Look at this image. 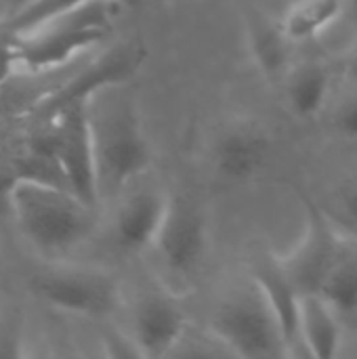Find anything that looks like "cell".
<instances>
[{"label":"cell","instance_id":"obj_4","mask_svg":"<svg viewBox=\"0 0 357 359\" xmlns=\"http://www.w3.org/2000/svg\"><path fill=\"white\" fill-rule=\"evenodd\" d=\"M23 282L34 301L72 318L105 320L122 305L120 284L109 271L69 259H38L23 273Z\"/></svg>","mask_w":357,"mask_h":359},{"label":"cell","instance_id":"obj_5","mask_svg":"<svg viewBox=\"0 0 357 359\" xmlns=\"http://www.w3.org/2000/svg\"><path fill=\"white\" fill-rule=\"evenodd\" d=\"M210 334L236 358L290 355L280 322L259 284L248 278L225 290L210 316Z\"/></svg>","mask_w":357,"mask_h":359},{"label":"cell","instance_id":"obj_17","mask_svg":"<svg viewBox=\"0 0 357 359\" xmlns=\"http://www.w3.org/2000/svg\"><path fill=\"white\" fill-rule=\"evenodd\" d=\"M318 294H322L341 316L357 311V246L353 238L345 240L341 255Z\"/></svg>","mask_w":357,"mask_h":359},{"label":"cell","instance_id":"obj_7","mask_svg":"<svg viewBox=\"0 0 357 359\" xmlns=\"http://www.w3.org/2000/svg\"><path fill=\"white\" fill-rule=\"evenodd\" d=\"M299 198L305 210L303 233L297 244L286 255H278V259L301 294H318L341 255L345 238L326 208H320V204L303 191H299Z\"/></svg>","mask_w":357,"mask_h":359},{"label":"cell","instance_id":"obj_21","mask_svg":"<svg viewBox=\"0 0 357 359\" xmlns=\"http://www.w3.org/2000/svg\"><path fill=\"white\" fill-rule=\"evenodd\" d=\"M332 122L341 137L357 141V84H353V90L339 101Z\"/></svg>","mask_w":357,"mask_h":359},{"label":"cell","instance_id":"obj_27","mask_svg":"<svg viewBox=\"0 0 357 359\" xmlns=\"http://www.w3.org/2000/svg\"><path fill=\"white\" fill-rule=\"evenodd\" d=\"M349 6H351V8H356V11H357V0H349Z\"/></svg>","mask_w":357,"mask_h":359},{"label":"cell","instance_id":"obj_11","mask_svg":"<svg viewBox=\"0 0 357 359\" xmlns=\"http://www.w3.org/2000/svg\"><path fill=\"white\" fill-rule=\"evenodd\" d=\"M116 200L118 206L109 223L114 246L126 255L151 248L166 217L168 196L151 187H139L130 194L122 191Z\"/></svg>","mask_w":357,"mask_h":359},{"label":"cell","instance_id":"obj_2","mask_svg":"<svg viewBox=\"0 0 357 359\" xmlns=\"http://www.w3.org/2000/svg\"><path fill=\"white\" fill-rule=\"evenodd\" d=\"M126 84L103 86L86 103L101 202L126 191L151 162L141 111Z\"/></svg>","mask_w":357,"mask_h":359},{"label":"cell","instance_id":"obj_8","mask_svg":"<svg viewBox=\"0 0 357 359\" xmlns=\"http://www.w3.org/2000/svg\"><path fill=\"white\" fill-rule=\"evenodd\" d=\"M164 269L177 278L194 276L208 250V225L202 208L185 196H168V208L151 246Z\"/></svg>","mask_w":357,"mask_h":359},{"label":"cell","instance_id":"obj_13","mask_svg":"<svg viewBox=\"0 0 357 359\" xmlns=\"http://www.w3.org/2000/svg\"><path fill=\"white\" fill-rule=\"evenodd\" d=\"M246 46L257 69L269 80L278 82L290 69L292 40L286 36L280 21L261 11H248L244 19Z\"/></svg>","mask_w":357,"mask_h":359},{"label":"cell","instance_id":"obj_3","mask_svg":"<svg viewBox=\"0 0 357 359\" xmlns=\"http://www.w3.org/2000/svg\"><path fill=\"white\" fill-rule=\"evenodd\" d=\"M124 8L122 2L97 0L17 29V65L53 67L101 48Z\"/></svg>","mask_w":357,"mask_h":359},{"label":"cell","instance_id":"obj_12","mask_svg":"<svg viewBox=\"0 0 357 359\" xmlns=\"http://www.w3.org/2000/svg\"><path fill=\"white\" fill-rule=\"evenodd\" d=\"M250 278L259 284L265 299L269 301L284 339L288 343L290 355L295 347H301V332H299V318H301V299L303 294L292 284L288 273L284 271L278 255H263L252 263Z\"/></svg>","mask_w":357,"mask_h":359},{"label":"cell","instance_id":"obj_10","mask_svg":"<svg viewBox=\"0 0 357 359\" xmlns=\"http://www.w3.org/2000/svg\"><path fill=\"white\" fill-rule=\"evenodd\" d=\"M130 337L141 358H166L187 337V316L173 294L145 292L137 299L130 316Z\"/></svg>","mask_w":357,"mask_h":359},{"label":"cell","instance_id":"obj_18","mask_svg":"<svg viewBox=\"0 0 357 359\" xmlns=\"http://www.w3.org/2000/svg\"><path fill=\"white\" fill-rule=\"evenodd\" d=\"M27 318L15 301H0V358L34 355Z\"/></svg>","mask_w":357,"mask_h":359},{"label":"cell","instance_id":"obj_25","mask_svg":"<svg viewBox=\"0 0 357 359\" xmlns=\"http://www.w3.org/2000/svg\"><path fill=\"white\" fill-rule=\"evenodd\" d=\"M34 0H8V4H11V19L17 15V13H21L25 6H29Z\"/></svg>","mask_w":357,"mask_h":359},{"label":"cell","instance_id":"obj_22","mask_svg":"<svg viewBox=\"0 0 357 359\" xmlns=\"http://www.w3.org/2000/svg\"><path fill=\"white\" fill-rule=\"evenodd\" d=\"M17 67V29L13 23L0 21V86Z\"/></svg>","mask_w":357,"mask_h":359},{"label":"cell","instance_id":"obj_26","mask_svg":"<svg viewBox=\"0 0 357 359\" xmlns=\"http://www.w3.org/2000/svg\"><path fill=\"white\" fill-rule=\"evenodd\" d=\"M11 19V4L8 0H0V21Z\"/></svg>","mask_w":357,"mask_h":359},{"label":"cell","instance_id":"obj_14","mask_svg":"<svg viewBox=\"0 0 357 359\" xmlns=\"http://www.w3.org/2000/svg\"><path fill=\"white\" fill-rule=\"evenodd\" d=\"M339 311L322 294H303L301 299V347L307 355L332 359L339 355L343 330Z\"/></svg>","mask_w":357,"mask_h":359},{"label":"cell","instance_id":"obj_19","mask_svg":"<svg viewBox=\"0 0 357 359\" xmlns=\"http://www.w3.org/2000/svg\"><path fill=\"white\" fill-rule=\"evenodd\" d=\"M88 2H97V0H34L29 6H25L21 13H17L8 21L13 23L15 29H23V27H29L34 23H40V21H44V19H48L53 15H59V13H65V11L84 6ZM114 2H122L126 6H135L139 0H114Z\"/></svg>","mask_w":357,"mask_h":359},{"label":"cell","instance_id":"obj_6","mask_svg":"<svg viewBox=\"0 0 357 359\" xmlns=\"http://www.w3.org/2000/svg\"><path fill=\"white\" fill-rule=\"evenodd\" d=\"M86 101H76L59 109L46 120L23 124L27 128H40L48 135L53 151L63 168L67 187L86 204L99 208V181L93 133L86 111Z\"/></svg>","mask_w":357,"mask_h":359},{"label":"cell","instance_id":"obj_9","mask_svg":"<svg viewBox=\"0 0 357 359\" xmlns=\"http://www.w3.org/2000/svg\"><path fill=\"white\" fill-rule=\"evenodd\" d=\"M274 154V137L267 126L250 116L231 118L213 143V166L225 183L257 179Z\"/></svg>","mask_w":357,"mask_h":359},{"label":"cell","instance_id":"obj_16","mask_svg":"<svg viewBox=\"0 0 357 359\" xmlns=\"http://www.w3.org/2000/svg\"><path fill=\"white\" fill-rule=\"evenodd\" d=\"M349 0H290L280 23L292 44L324 36L347 11Z\"/></svg>","mask_w":357,"mask_h":359},{"label":"cell","instance_id":"obj_24","mask_svg":"<svg viewBox=\"0 0 357 359\" xmlns=\"http://www.w3.org/2000/svg\"><path fill=\"white\" fill-rule=\"evenodd\" d=\"M345 74L351 80V84H357V44L349 50V55L345 59Z\"/></svg>","mask_w":357,"mask_h":359},{"label":"cell","instance_id":"obj_20","mask_svg":"<svg viewBox=\"0 0 357 359\" xmlns=\"http://www.w3.org/2000/svg\"><path fill=\"white\" fill-rule=\"evenodd\" d=\"M330 206L332 208L326 212L339 227L349 231V236L357 242V177H351L339 185Z\"/></svg>","mask_w":357,"mask_h":359},{"label":"cell","instance_id":"obj_15","mask_svg":"<svg viewBox=\"0 0 357 359\" xmlns=\"http://www.w3.org/2000/svg\"><path fill=\"white\" fill-rule=\"evenodd\" d=\"M282 82L286 105L297 118L311 120L326 107L330 95V74L320 61L292 63Z\"/></svg>","mask_w":357,"mask_h":359},{"label":"cell","instance_id":"obj_23","mask_svg":"<svg viewBox=\"0 0 357 359\" xmlns=\"http://www.w3.org/2000/svg\"><path fill=\"white\" fill-rule=\"evenodd\" d=\"M17 181V147L11 151H0V217H8V200Z\"/></svg>","mask_w":357,"mask_h":359},{"label":"cell","instance_id":"obj_1","mask_svg":"<svg viewBox=\"0 0 357 359\" xmlns=\"http://www.w3.org/2000/svg\"><path fill=\"white\" fill-rule=\"evenodd\" d=\"M8 221L36 259L61 261L97 229V208L61 185L21 177L8 200Z\"/></svg>","mask_w":357,"mask_h":359}]
</instances>
